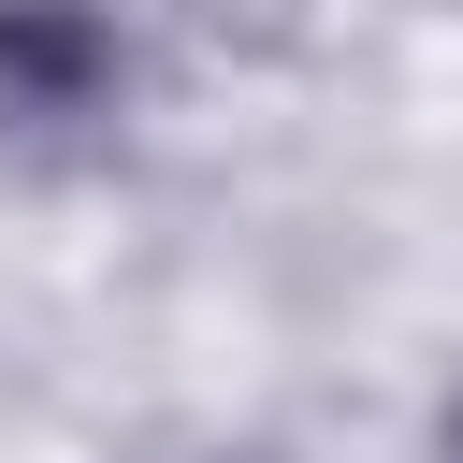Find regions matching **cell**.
I'll return each instance as SVG.
<instances>
[{
  "mask_svg": "<svg viewBox=\"0 0 463 463\" xmlns=\"http://www.w3.org/2000/svg\"><path fill=\"white\" fill-rule=\"evenodd\" d=\"M130 43L101 14H0V130H87L116 116Z\"/></svg>",
  "mask_w": 463,
  "mask_h": 463,
  "instance_id": "cell-1",
  "label": "cell"
},
{
  "mask_svg": "<svg viewBox=\"0 0 463 463\" xmlns=\"http://www.w3.org/2000/svg\"><path fill=\"white\" fill-rule=\"evenodd\" d=\"M434 463H463V391H449V420H434Z\"/></svg>",
  "mask_w": 463,
  "mask_h": 463,
  "instance_id": "cell-2",
  "label": "cell"
}]
</instances>
